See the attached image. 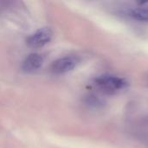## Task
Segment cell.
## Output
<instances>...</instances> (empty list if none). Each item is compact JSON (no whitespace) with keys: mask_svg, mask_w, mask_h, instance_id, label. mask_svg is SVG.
<instances>
[{"mask_svg":"<svg viewBox=\"0 0 148 148\" xmlns=\"http://www.w3.org/2000/svg\"><path fill=\"white\" fill-rule=\"evenodd\" d=\"M43 63V58L40 54L32 53L26 56L22 63V69L26 73H33L38 70Z\"/></svg>","mask_w":148,"mask_h":148,"instance_id":"4","label":"cell"},{"mask_svg":"<svg viewBox=\"0 0 148 148\" xmlns=\"http://www.w3.org/2000/svg\"><path fill=\"white\" fill-rule=\"evenodd\" d=\"M96 85L107 94H114L128 86V82L121 77L111 75H102L95 78Z\"/></svg>","mask_w":148,"mask_h":148,"instance_id":"1","label":"cell"},{"mask_svg":"<svg viewBox=\"0 0 148 148\" xmlns=\"http://www.w3.org/2000/svg\"><path fill=\"white\" fill-rule=\"evenodd\" d=\"M52 37L53 30L49 27H43L30 35L27 38L26 43L29 47L33 49L42 48L48 44L51 41Z\"/></svg>","mask_w":148,"mask_h":148,"instance_id":"2","label":"cell"},{"mask_svg":"<svg viewBox=\"0 0 148 148\" xmlns=\"http://www.w3.org/2000/svg\"><path fill=\"white\" fill-rule=\"evenodd\" d=\"M77 65V60L73 56H64L56 60L51 65V71L56 75H62L72 71Z\"/></svg>","mask_w":148,"mask_h":148,"instance_id":"3","label":"cell"},{"mask_svg":"<svg viewBox=\"0 0 148 148\" xmlns=\"http://www.w3.org/2000/svg\"><path fill=\"white\" fill-rule=\"evenodd\" d=\"M129 15L136 20L148 22V6L141 5L140 7L134 8L131 10Z\"/></svg>","mask_w":148,"mask_h":148,"instance_id":"5","label":"cell"}]
</instances>
